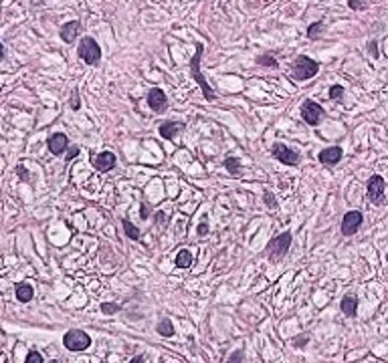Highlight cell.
Here are the masks:
<instances>
[{"mask_svg":"<svg viewBox=\"0 0 388 363\" xmlns=\"http://www.w3.org/2000/svg\"><path fill=\"white\" fill-rule=\"evenodd\" d=\"M202 45L198 43L196 45V52H194V57H192V61H190V71H192V77H194V81L198 83V87L202 89V95H204V99L206 101H215L217 99V95H215V91H213V87L209 85V81L204 79V75H202V71H200V61H202Z\"/></svg>","mask_w":388,"mask_h":363,"instance_id":"cell-1","label":"cell"},{"mask_svg":"<svg viewBox=\"0 0 388 363\" xmlns=\"http://www.w3.org/2000/svg\"><path fill=\"white\" fill-rule=\"evenodd\" d=\"M318 71H320V63H316V61L309 59V57H299V59L293 63V67H291L293 79H297V81H307V79L316 77Z\"/></svg>","mask_w":388,"mask_h":363,"instance_id":"cell-2","label":"cell"},{"mask_svg":"<svg viewBox=\"0 0 388 363\" xmlns=\"http://www.w3.org/2000/svg\"><path fill=\"white\" fill-rule=\"evenodd\" d=\"M77 52H79V57L83 59V63H87V65H97L99 59H101V49H99V45H97L91 37L81 39Z\"/></svg>","mask_w":388,"mask_h":363,"instance_id":"cell-3","label":"cell"},{"mask_svg":"<svg viewBox=\"0 0 388 363\" xmlns=\"http://www.w3.org/2000/svg\"><path fill=\"white\" fill-rule=\"evenodd\" d=\"M63 345L69 351H85L91 345V339H89V335L85 331H69L63 337Z\"/></svg>","mask_w":388,"mask_h":363,"instance_id":"cell-4","label":"cell"},{"mask_svg":"<svg viewBox=\"0 0 388 363\" xmlns=\"http://www.w3.org/2000/svg\"><path fill=\"white\" fill-rule=\"evenodd\" d=\"M289 246H291V232H283V234L275 236V238L267 244V250H269V257H271V260L283 259V257L287 255Z\"/></svg>","mask_w":388,"mask_h":363,"instance_id":"cell-5","label":"cell"},{"mask_svg":"<svg viewBox=\"0 0 388 363\" xmlns=\"http://www.w3.org/2000/svg\"><path fill=\"white\" fill-rule=\"evenodd\" d=\"M384 188H386V184H384L382 176H372L368 180L366 190H368V198H370L372 204H376V206L384 204Z\"/></svg>","mask_w":388,"mask_h":363,"instance_id":"cell-6","label":"cell"},{"mask_svg":"<svg viewBox=\"0 0 388 363\" xmlns=\"http://www.w3.org/2000/svg\"><path fill=\"white\" fill-rule=\"evenodd\" d=\"M301 117H303V121L307 125H318L322 121V117H324V109H322V105H318L316 101L305 99L303 105H301Z\"/></svg>","mask_w":388,"mask_h":363,"instance_id":"cell-7","label":"cell"},{"mask_svg":"<svg viewBox=\"0 0 388 363\" xmlns=\"http://www.w3.org/2000/svg\"><path fill=\"white\" fill-rule=\"evenodd\" d=\"M362 222H364L362 212H358V210L348 212V214L344 216V220H342V234H346V236L356 234V232H358V228L362 226Z\"/></svg>","mask_w":388,"mask_h":363,"instance_id":"cell-8","label":"cell"},{"mask_svg":"<svg viewBox=\"0 0 388 363\" xmlns=\"http://www.w3.org/2000/svg\"><path fill=\"white\" fill-rule=\"evenodd\" d=\"M271 152H273L275 159H279V161L285 163V165H297V163H299V154L293 152L291 148H287L285 144H279V142L277 144H273Z\"/></svg>","mask_w":388,"mask_h":363,"instance_id":"cell-9","label":"cell"},{"mask_svg":"<svg viewBox=\"0 0 388 363\" xmlns=\"http://www.w3.org/2000/svg\"><path fill=\"white\" fill-rule=\"evenodd\" d=\"M148 105H150V109H152L154 113L166 111L168 99H166V95H164V91H162V89H152V91L148 93Z\"/></svg>","mask_w":388,"mask_h":363,"instance_id":"cell-10","label":"cell"},{"mask_svg":"<svg viewBox=\"0 0 388 363\" xmlns=\"http://www.w3.org/2000/svg\"><path fill=\"white\" fill-rule=\"evenodd\" d=\"M93 165H95V170H99V172H110V170H113V165H115V156H113L111 152L97 154V156L93 157Z\"/></svg>","mask_w":388,"mask_h":363,"instance_id":"cell-11","label":"cell"},{"mask_svg":"<svg viewBox=\"0 0 388 363\" xmlns=\"http://www.w3.org/2000/svg\"><path fill=\"white\" fill-rule=\"evenodd\" d=\"M79 31H81V24L77 22V20H71V22H65L63 26H61V39L65 41V43H73L75 39H77V35H79Z\"/></svg>","mask_w":388,"mask_h":363,"instance_id":"cell-12","label":"cell"},{"mask_svg":"<svg viewBox=\"0 0 388 363\" xmlns=\"http://www.w3.org/2000/svg\"><path fill=\"white\" fill-rule=\"evenodd\" d=\"M184 127H186V125L180 123V121H168V123H162V125H160V135H162L164 139H176L178 133H180Z\"/></svg>","mask_w":388,"mask_h":363,"instance_id":"cell-13","label":"cell"},{"mask_svg":"<svg viewBox=\"0 0 388 363\" xmlns=\"http://www.w3.org/2000/svg\"><path fill=\"white\" fill-rule=\"evenodd\" d=\"M342 156H344L342 148L333 146V148H326V150L320 154V161H322L324 165H335V163L342 159Z\"/></svg>","mask_w":388,"mask_h":363,"instance_id":"cell-14","label":"cell"},{"mask_svg":"<svg viewBox=\"0 0 388 363\" xmlns=\"http://www.w3.org/2000/svg\"><path fill=\"white\" fill-rule=\"evenodd\" d=\"M67 146H69V139H67L65 133H55V135L49 137V152L55 154V156L57 154H63Z\"/></svg>","mask_w":388,"mask_h":363,"instance_id":"cell-15","label":"cell"},{"mask_svg":"<svg viewBox=\"0 0 388 363\" xmlns=\"http://www.w3.org/2000/svg\"><path fill=\"white\" fill-rule=\"evenodd\" d=\"M340 309L344 315H348V317H356V309H358V299L354 297V295H346L344 299H342V303H340Z\"/></svg>","mask_w":388,"mask_h":363,"instance_id":"cell-16","label":"cell"},{"mask_svg":"<svg viewBox=\"0 0 388 363\" xmlns=\"http://www.w3.org/2000/svg\"><path fill=\"white\" fill-rule=\"evenodd\" d=\"M16 299H18L20 303H29V301L33 299V287H31L29 283L18 285V287H16Z\"/></svg>","mask_w":388,"mask_h":363,"instance_id":"cell-17","label":"cell"},{"mask_svg":"<svg viewBox=\"0 0 388 363\" xmlns=\"http://www.w3.org/2000/svg\"><path fill=\"white\" fill-rule=\"evenodd\" d=\"M121 226H123V230H125V234H127V238H132V240H140L142 238V234H140V230L127 220V218H123L121 220Z\"/></svg>","mask_w":388,"mask_h":363,"instance_id":"cell-18","label":"cell"},{"mask_svg":"<svg viewBox=\"0 0 388 363\" xmlns=\"http://www.w3.org/2000/svg\"><path fill=\"white\" fill-rule=\"evenodd\" d=\"M192 264V253L190 250H180L178 253V257H176V266H180V268H188Z\"/></svg>","mask_w":388,"mask_h":363,"instance_id":"cell-19","label":"cell"},{"mask_svg":"<svg viewBox=\"0 0 388 363\" xmlns=\"http://www.w3.org/2000/svg\"><path fill=\"white\" fill-rule=\"evenodd\" d=\"M158 333H160L162 337H172V335H174V327H172L170 319H162V321H160V325H158Z\"/></svg>","mask_w":388,"mask_h":363,"instance_id":"cell-20","label":"cell"},{"mask_svg":"<svg viewBox=\"0 0 388 363\" xmlns=\"http://www.w3.org/2000/svg\"><path fill=\"white\" fill-rule=\"evenodd\" d=\"M224 165H226V170H228L230 174H235V176L241 174V161H239L237 157H226V159H224Z\"/></svg>","mask_w":388,"mask_h":363,"instance_id":"cell-21","label":"cell"},{"mask_svg":"<svg viewBox=\"0 0 388 363\" xmlns=\"http://www.w3.org/2000/svg\"><path fill=\"white\" fill-rule=\"evenodd\" d=\"M322 31H324V20H318V22H314V24L307 29V37H309V39H318Z\"/></svg>","mask_w":388,"mask_h":363,"instance_id":"cell-22","label":"cell"},{"mask_svg":"<svg viewBox=\"0 0 388 363\" xmlns=\"http://www.w3.org/2000/svg\"><path fill=\"white\" fill-rule=\"evenodd\" d=\"M257 63L263 65V67H273V69L277 67V61L273 59V54H261V57L257 59Z\"/></svg>","mask_w":388,"mask_h":363,"instance_id":"cell-23","label":"cell"},{"mask_svg":"<svg viewBox=\"0 0 388 363\" xmlns=\"http://www.w3.org/2000/svg\"><path fill=\"white\" fill-rule=\"evenodd\" d=\"M348 8H352V10H364L366 8V0H348Z\"/></svg>","mask_w":388,"mask_h":363,"instance_id":"cell-24","label":"cell"},{"mask_svg":"<svg viewBox=\"0 0 388 363\" xmlns=\"http://www.w3.org/2000/svg\"><path fill=\"white\" fill-rule=\"evenodd\" d=\"M101 311L106 313V315H115V313L119 311V305H115V303H104V305H101Z\"/></svg>","mask_w":388,"mask_h":363,"instance_id":"cell-25","label":"cell"},{"mask_svg":"<svg viewBox=\"0 0 388 363\" xmlns=\"http://www.w3.org/2000/svg\"><path fill=\"white\" fill-rule=\"evenodd\" d=\"M342 95H344V87L342 85H333L332 89H330V99H342Z\"/></svg>","mask_w":388,"mask_h":363,"instance_id":"cell-26","label":"cell"},{"mask_svg":"<svg viewBox=\"0 0 388 363\" xmlns=\"http://www.w3.org/2000/svg\"><path fill=\"white\" fill-rule=\"evenodd\" d=\"M27 363H43V355L39 351H31L27 355Z\"/></svg>","mask_w":388,"mask_h":363,"instance_id":"cell-27","label":"cell"},{"mask_svg":"<svg viewBox=\"0 0 388 363\" xmlns=\"http://www.w3.org/2000/svg\"><path fill=\"white\" fill-rule=\"evenodd\" d=\"M265 204L271 208V210H275V208H277V200H275V196H273L271 192H267V194H265Z\"/></svg>","mask_w":388,"mask_h":363,"instance_id":"cell-28","label":"cell"},{"mask_svg":"<svg viewBox=\"0 0 388 363\" xmlns=\"http://www.w3.org/2000/svg\"><path fill=\"white\" fill-rule=\"evenodd\" d=\"M166 222H168L166 214H164V212H158V214H156V224H158L160 228H164V226H166Z\"/></svg>","mask_w":388,"mask_h":363,"instance_id":"cell-29","label":"cell"},{"mask_svg":"<svg viewBox=\"0 0 388 363\" xmlns=\"http://www.w3.org/2000/svg\"><path fill=\"white\" fill-rule=\"evenodd\" d=\"M81 105H79V91H73V97H71V109H79Z\"/></svg>","mask_w":388,"mask_h":363,"instance_id":"cell-30","label":"cell"},{"mask_svg":"<svg viewBox=\"0 0 388 363\" xmlns=\"http://www.w3.org/2000/svg\"><path fill=\"white\" fill-rule=\"evenodd\" d=\"M307 341H309V337H307V335H303L301 339H299V337H297V339H293V345H297V347H303Z\"/></svg>","mask_w":388,"mask_h":363,"instance_id":"cell-31","label":"cell"},{"mask_svg":"<svg viewBox=\"0 0 388 363\" xmlns=\"http://www.w3.org/2000/svg\"><path fill=\"white\" fill-rule=\"evenodd\" d=\"M77 156H79V148L75 146V148H71V150H69V154H67V157H65V159L69 161V159H73V157H77Z\"/></svg>","mask_w":388,"mask_h":363,"instance_id":"cell-32","label":"cell"},{"mask_svg":"<svg viewBox=\"0 0 388 363\" xmlns=\"http://www.w3.org/2000/svg\"><path fill=\"white\" fill-rule=\"evenodd\" d=\"M198 234H200V236H204V234H209V224H206V222L198 226Z\"/></svg>","mask_w":388,"mask_h":363,"instance_id":"cell-33","label":"cell"},{"mask_svg":"<svg viewBox=\"0 0 388 363\" xmlns=\"http://www.w3.org/2000/svg\"><path fill=\"white\" fill-rule=\"evenodd\" d=\"M16 170H18V176H20V178H22V180H29V174H27V170H24V167H22V165H18V167H16Z\"/></svg>","mask_w":388,"mask_h":363,"instance_id":"cell-34","label":"cell"},{"mask_svg":"<svg viewBox=\"0 0 388 363\" xmlns=\"http://www.w3.org/2000/svg\"><path fill=\"white\" fill-rule=\"evenodd\" d=\"M243 359V351H239V353H232L230 357H228V361H241Z\"/></svg>","mask_w":388,"mask_h":363,"instance_id":"cell-35","label":"cell"},{"mask_svg":"<svg viewBox=\"0 0 388 363\" xmlns=\"http://www.w3.org/2000/svg\"><path fill=\"white\" fill-rule=\"evenodd\" d=\"M368 49H370V52H372V57H378V49H376V41H372Z\"/></svg>","mask_w":388,"mask_h":363,"instance_id":"cell-36","label":"cell"},{"mask_svg":"<svg viewBox=\"0 0 388 363\" xmlns=\"http://www.w3.org/2000/svg\"><path fill=\"white\" fill-rule=\"evenodd\" d=\"M142 218H148V206H146V202L142 204Z\"/></svg>","mask_w":388,"mask_h":363,"instance_id":"cell-37","label":"cell"},{"mask_svg":"<svg viewBox=\"0 0 388 363\" xmlns=\"http://www.w3.org/2000/svg\"><path fill=\"white\" fill-rule=\"evenodd\" d=\"M4 59V47H2V43H0V61Z\"/></svg>","mask_w":388,"mask_h":363,"instance_id":"cell-38","label":"cell"}]
</instances>
